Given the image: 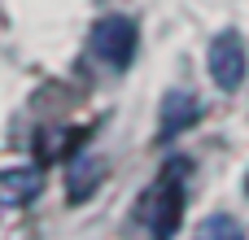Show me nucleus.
<instances>
[{"mask_svg": "<svg viewBox=\"0 0 249 240\" xmlns=\"http://www.w3.org/2000/svg\"><path fill=\"white\" fill-rule=\"evenodd\" d=\"M179 219H184V162H171V171H162V179L144 192L140 223L149 240H171L179 232Z\"/></svg>", "mask_w": 249, "mask_h": 240, "instance_id": "1", "label": "nucleus"}, {"mask_svg": "<svg viewBox=\"0 0 249 240\" xmlns=\"http://www.w3.org/2000/svg\"><path fill=\"white\" fill-rule=\"evenodd\" d=\"M88 48H92L96 61H105L114 70L131 66V57H136V22L127 13H105L88 35Z\"/></svg>", "mask_w": 249, "mask_h": 240, "instance_id": "2", "label": "nucleus"}, {"mask_svg": "<svg viewBox=\"0 0 249 240\" xmlns=\"http://www.w3.org/2000/svg\"><path fill=\"white\" fill-rule=\"evenodd\" d=\"M210 74L223 92H236L249 74V57H245V39L236 31H223L214 44H210Z\"/></svg>", "mask_w": 249, "mask_h": 240, "instance_id": "3", "label": "nucleus"}, {"mask_svg": "<svg viewBox=\"0 0 249 240\" xmlns=\"http://www.w3.org/2000/svg\"><path fill=\"white\" fill-rule=\"evenodd\" d=\"M197 118H201V101H197L193 92H171V96L162 101V140L188 131Z\"/></svg>", "mask_w": 249, "mask_h": 240, "instance_id": "4", "label": "nucleus"}, {"mask_svg": "<svg viewBox=\"0 0 249 240\" xmlns=\"http://www.w3.org/2000/svg\"><path fill=\"white\" fill-rule=\"evenodd\" d=\"M88 131H92V127H48V131H39V144H35V153H39L44 162L74 157V153H79V144L88 140Z\"/></svg>", "mask_w": 249, "mask_h": 240, "instance_id": "5", "label": "nucleus"}, {"mask_svg": "<svg viewBox=\"0 0 249 240\" xmlns=\"http://www.w3.org/2000/svg\"><path fill=\"white\" fill-rule=\"evenodd\" d=\"M39 171L35 166H13V171H0V206H22L39 192Z\"/></svg>", "mask_w": 249, "mask_h": 240, "instance_id": "6", "label": "nucleus"}, {"mask_svg": "<svg viewBox=\"0 0 249 240\" xmlns=\"http://www.w3.org/2000/svg\"><path fill=\"white\" fill-rule=\"evenodd\" d=\"M96 184H101V166H96V157H79V166L70 171V201H88Z\"/></svg>", "mask_w": 249, "mask_h": 240, "instance_id": "7", "label": "nucleus"}, {"mask_svg": "<svg viewBox=\"0 0 249 240\" xmlns=\"http://www.w3.org/2000/svg\"><path fill=\"white\" fill-rule=\"evenodd\" d=\"M197 240H245V227H241L236 219H228V214H214V219L201 223Z\"/></svg>", "mask_w": 249, "mask_h": 240, "instance_id": "8", "label": "nucleus"}]
</instances>
